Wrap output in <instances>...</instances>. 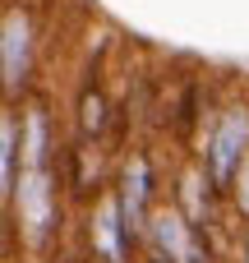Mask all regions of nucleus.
I'll use <instances>...</instances> for the list:
<instances>
[{"instance_id": "nucleus-1", "label": "nucleus", "mask_w": 249, "mask_h": 263, "mask_svg": "<svg viewBox=\"0 0 249 263\" xmlns=\"http://www.w3.org/2000/svg\"><path fill=\"white\" fill-rule=\"evenodd\" d=\"M9 222L23 227L32 250H51L60 236V171L55 166H23V185L9 203Z\"/></svg>"}, {"instance_id": "nucleus-3", "label": "nucleus", "mask_w": 249, "mask_h": 263, "mask_svg": "<svg viewBox=\"0 0 249 263\" xmlns=\"http://www.w3.org/2000/svg\"><path fill=\"white\" fill-rule=\"evenodd\" d=\"M152 194H157V180H152V157L148 153H134V157H125V166H120V180H116V199H120V217H125V227H129V236H134V245L143 250V236H148V227H152Z\"/></svg>"}, {"instance_id": "nucleus-7", "label": "nucleus", "mask_w": 249, "mask_h": 263, "mask_svg": "<svg viewBox=\"0 0 249 263\" xmlns=\"http://www.w3.org/2000/svg\"><path fill=\"white\" fill-rule=\"evenodd\" d=\"M23 166H55V139H51V116L42 102L28 106L23 116Z\"/></svg>"}, {"instance_id": "nucleus-4", "label": "nucleus", "mask_w": 249, "mask_h": 263, "mask_svg": "<svg viewBox=\"0 0 249 263\" xmlns=\"http://www.w3.org/2000/svg\"><path fill=\"white\" fill-rule=\"evenodd\" d=\"M88 240H92V259L97 263H134V236L120 217V199L116 190H106L97 203H92V217H88Z\"/></svg>"}, {"instance_id": "nucleus-10", "label": "nucleus", "mask_w": 249, "mask_h": 263, "mask_svg": "<svg viewBox=\"0 0 249 263\" xmlns=\"http://www.w3.org/2000/svg\"><path fill=\"white\" fill-rule=\"evenodd\" d=\"M231 203H236L240 217H249V157H245V166H240V176H236V185H231Z\"/></svg>"}, {"instance_id": "nucleus-12", "label": "nucleus", "mask_w": 249, "mask_h": 263, "mask_svg": "<svg viewBox=\"0 0 249 263\" xmlns=\"http://www.w3.org/2000/svg\"><path fill=\"white\" fill-rule=\"evenodd\" d=\"M240 263H249V231H245V254H240Z\"/></svg>"}, {"instance_id": "nucleus-9", "label": "nucleus", "mask_w": 249, "mask_h": 263, "mask_svg": "<svg viewBox=\"0 0 249 263\" xmlns=\"http://www.w3.org/2000/svg\"><path fill=\"white\" fill-rule=\"evenodd\" d=\"M194 120H199V83H185V92H180V102L171 111V125H176V139L180 143L194 139Z\"/></svg>"}, {"instance_id": "nucleus-5", "label": "nucleus", "mask_w": 249, "mask_h": 263, "mask_svg": "<svg viewBox=\"0 0 249 263\" xmlns=\"http://www.w3.org/2000/svg\"><path fill=\"white\" fill-rule=\"evenodd\" d=\"M0 65H5V92L18 97L28 88V74H32V18H28V9H9L5 14Z\"/></svg>"}, {"instance_id": "nucleus-2", "label": "nucleus", "mask_w": 249, "mask_h": 263, "mask_svg": "<svg viewBox=\"0 0 249 263\" xmlns=\"http://www.w3.org/2000/svg\"><path fill=\"white\" fill-rule=\"evenodd\" d=\"M245 157H249V102H231V106L213 120V129H208L203 171H208V180H213L222 194H231V185H236Z\"/></svg>"}, {"instance_id": "nucleus-11", "label": "nucleus", "mask_w": 249, "mask_h": 263, "mask_svg": "<svg viewBox=\"0 0 249 263\" xmlns=\"http://www.w3.org/2000/svg\"><path fill=\"white\" fill-rule=\"evenodd\" d=\"M143 263H176V259H166V254H152V250H143Z\"/></svg>"}, {"instance_id": "nucleus-6", "label": "nucleus", "mask_w": 249, "mask_h": 263, "mask_svg": "<svg viewBox=\"0 0 249 263\" xmlns=\"http://www.w3.org/2000/svg\"><path fill=\"white\" fill-rule=\"evenodd\" d=\"M18 162H28L23 157V120L14 111H5V120H0V199H5V208L14 203V194L23 185Z\"/></svg>"}, {"instance_id": "nucleus-8", "label": "nucleus", "mask_w": 249, "mask_h": 263, "mask_svg": "<svg viewBox=\"0 0 249 263\" xmlns=\"http://www.w3.org/2000/svg\"><path fill=\"white\" fill-rule=\"evenodd\" d=\"M106 125H111V102L97 88H83V97H79V143H102Z\"/></svg>"}]
</instances>
